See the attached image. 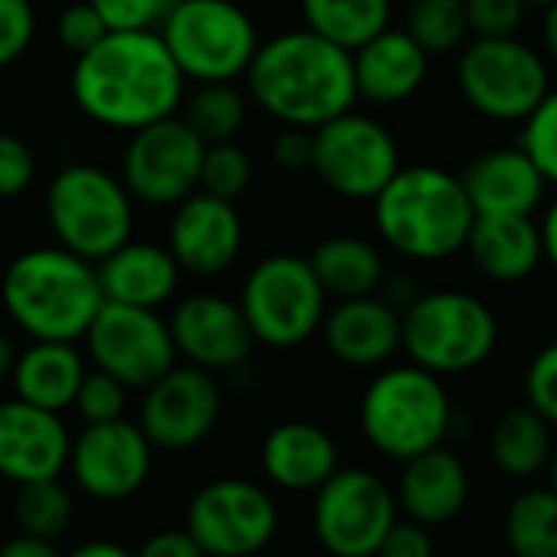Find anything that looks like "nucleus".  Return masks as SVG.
<instances>
[{
  "mask_svg": "<svg viewBox=\"0 0 557 557\" xmlns=\"http://www.w3.org/2000/svg\"><path fill=\"white\" fill-rule=\"evenodd\" d=\"M186 85L160 33H108L75 55L69 75L75 108L91 124L121 134L180 114Z\"/></svg>",
  "mask_w": 557,
  "mask_h": 557,
  "instance_id": "1",
  "label": "nucleus"
},
{
  "mask_svg": "<svg viewBox=\"0 0 557 557\" xmlns=\"http://www.w3.org/2000/svg\"><path fill=\"white\" fill-rule=\"evenodd\" d=\"M245 91L281 127L307 131H317L359 101L352 52L307 26L261 39L245 72Z\"/></svg>",
  "mask_w": 557,
  "mask_h": 557,
  "instance_id": "2",
  "label": "nucleus"
},
{
  "mask_svg": "<svg viewBox=\"0 0 557 557\" xmlns=\"http://www.w3.org/2000/svg\"><path fill=\"white\" fill-rule=\"evenodd\" d=\"M0 307L26 339L82 343L104 307L98 264L62 245L26 248L0 274Z\"/></svg>",
  "mask_w": 557,
  "mask_h": 557,
  "instance_id": "3",
  "label": "nucleus"
},
{
  "mask_svg": "<svg viewBox=\"0 0 557 557\" xmlns=\"http://www.w3.org/2000/svg\"><path fill=\"white\" fill-rule=\"evenodd\" d=\"M379 238L408 261H447L463 251L473 206L457 173L431 163L401 166L372 199Z\"/></svg>",
  "mask_w": 557,
  "mask_h": 557,
  "instance_id": "4",
  "label": "nucleus"
},
{
  "mask_svg": "<svg viewBox=\"0 0 557 557\" xmlns=\"http://www.w3.org/2000/svg\"><path fill=\"white\" fill-rule=\"evenodd\" d=\"M450 428L454 401L444 379L414 362L382 366L359 398V431L392 463H408L441 447Z\"/></svg>",
  "mask_w": 557,
  "mask_h": 557,
  "instance_id": "5",
  "label": "nucleus"
},
{
  "mask_svg": "<svg viewBox=\"0 0 557 557\" xmlns=\"http://www.w3.org/2000/svg\"><path fill=\"white\" fill-rule=\"evenodd\" d=\"M46 222L55 245L98 264L134 238L137 202L117 173L78 160L52 173L42 196Z\"/></svg>",
  "mask_w": 557,
  "mask_h": 557,
  "instance_id": "6",
  "label": "nucleus"
},
{
  "mask_svg": "<svg viewBox=\"0 0 557 557\" xmlns=\"http://www.w3.org/2000/svg\"><path fill=\"white\" fill-rule=\"evenodd\" d=\"M496 346L499 320L470 290H424L401 313V352L441 379L486 366Z\"/></svg>",
  "mask_w": 557,
  "mask_h": 557,
  "instance_id": "7",
  "label": "nucleus"
},
{
  "mask_svg": "<svg viewBox=\"0 0 557 557\" xmlns=\"http://www.w3.org/2000/svg\"><path fill=\"white\" fill-rule=\"evenodd\" d=\"M457 88L480 117L522 124L552 91V65L519 36H473L457 52Z\"/></svg>",
  "mask_w": 557,
  "mask_h": 557,
  "instance_id": "8",
  "label": "nucleus"
},
{
  "mask_svg": "<svg viewBox=\"0 0 557 557\" xmlns=\"http://www.w3.org/2000/svg\"><path fill=\"white\" fill-rule=\"evenodd\" d=\"M160 39L193 85L245 78L261 46L258 23L238 0H180Z\"/></svg>",
  "mask_w": 557,
  "mask_h": 557,
  "instance_id": "9",
  "label": "nucleus"
},
{
  "mask_svg": "<svg viewBox=\"0 0 557 557\" xmlns=\"http://www.w3.org/2000/svg\"><path fill=\"white\" fill-rule=\"evenodd\" d=\"M238 307L258 346L297 349L320 333L330 297L304 255L277 251L245 274Z\"/></svg>",
  "mask_w": 557,
  "mask_h": 557,
  "instance_id": "10",
  "label": "nucleus"
},
{
  "mask_svg": "<svg viewBox=\"0 0 557 557\" xmlns=\"http://www.w3.org/2000/svg\"><path fill=\"white\" fill-rule=\"evenodd\" d=\"M310 170L330 193L372 202L401 170V150L379 117L349 108L313 131Z\"/></svg>",
  "mask_w": 557,
  "mask_h": 557,
  "instance_id": "11",
  "label": "nucleus"
},
{
  "mask_svg": "<svg viewBox=\"0 0 557 557\" xmlns=\"http://www.w3.org/2000/svg\"><path fill=\"white\" fill-rule=\"evenodd\" d=\"M183 529L206 557H258L277 539L281 509L268 486L222 476L193 493Z\"/></svg>",
  "mask_w": 557,
  "mask_h": 557,
  "instance_id": "12",
  "label": "nucleus"
},
{
  "mask_svg": "<svg viewBox=\"0 0 557 557\" xmlns=\"http://www.w3.org/2000/svg\"><path fill=\"white\" fill-rule=\"evenodd\" d=\"M395 490L366 467H339L317 493L310 529L330 557L375 555L398 522Z\"/></svg>",
  "mask_w": 557,
  "mask_h": 557,
  "instance_id": "13",
  "label": "nucleus"
},
{
  "mask_svg": "<svg viewBox=\"0 0 557 557\" xmlns=\"http://www.w3.org/2000/svg\"><path fill=\"white\" fill-rule=\"evenodd\" d=\"M202 157V137L180 114H173L127 134L117 176L137 206L173 209L199 189Z\"/></svg>",
  "mask_w": 557,
  "mask_h": 557,
  "instance_id": "14",
  "label": "nucleus"
},
{
  "mask_svg": "<svg viewBox=\"0 0 557 557\" xmlns=\"http://www.w3.org/2000/svg\"><path fill=\"white\" fill-rule=\"evenodd\" d=\"M82 343L91 369L108 372L131 392L150 388L180 359L170 320L160 317V310L124 307L111 300H104Z\"/></svg>",
  "mask_w": 557,
  "mask_h": 557,
  "instance_id": "15",
  "label": "nucleus"
},
{
  "mask_svg": "<svg viewBox=\"0 0 557 557\" xmlns=\"http://www.w3.org/2000/svg\"><path fill=\"white\" fill-rule=\"evenodd\" d=\"M157 447L147 441L137 421L117 418L104 424H85L72 437L69 476L95 503L134 499L153 473Z\"/></svg>",
  "mask_w": 557,
  "mask_h": 557,
  "instance_id": "16",
  "label": "nucleus"
},
{
  "mask_svg": "<svg viewBox=\"0 0 557 557\" xmlns=\"http://www.w3.org/2000/svg\"><path fill=\"white\" fill-rule=\"evenodd\" d=\"M222 405V385L212 372L176 362L163 379L144 388L137 424L157 450L183 454L212 437Z\"/></svg>",
  "mask_w": 557,
  "mask_h": 557,
  "instance_id": "17",
  "label": "nucleus"
},
{
  "mask_svg": "<svg viewBox=\"0 0 557 557\" xmlns=\"http://www.w3.org/2000/svg\"><path fill=\"white\" fill-rule=\"evenodd\" d=\"M166 320L176 343V356L186 366L206 369L212 375L242 369L258 346L238 300L222 294H189L173 307Z\"/></svg>",
  "mask_w": 557,
  "mask_h": 557,
  "instance_id": "18",
  "label": "nucleus"
},
{
  "mask_svg": "<svg viewBox=\"0 0 557 557\" xmlns=\"http://www.w3.org/2000/svg\"><path fill=\"white\" fill-rule=\"evenodd\" d=\"M166 248L193 277H219L242 258L245 222L235 202L196 189L170 212Z\"/></svg>",
  "mask_w": 557,
  "mask_h": 557,
  "instance_id": "19",
  "label": "nucleus"
},
{
  "mask_svg": "<svg viewBox=\"0 0 557 557\" xmlns=\"http://www.w3.org/2000/svg\"><path fill=\"white\" fill-rule=\"evenodd\" d=\"M69 450L72 434L62 414L20 398L0 401V480L13 486L59 480L69 467Z\"/></svg>",
  "mask_w": 557,
  "mask_h": 557,
  "instance_id": "20",
  "label": "nucleus"
},
{
  "mask_svg": "<svg viewBox=\"0 0 557 557\" xmlns=\"http://www.w3.org/2000/svg\"><path fill=\"white\" fill-rule=\"evenodd\" d=\"M326 352L349 369H382L401 352V313L379 294L336 300L320 326Z\"/></svg>",
  "mask_w": 557,
  "mask_h": 557,
  "instance_id": "21",
  "label": "nucleus"
},
{
  "mask_svg": "<svg viewBox=\"0 0 557 557\" xmlns=\"http://www.w3.org/2000/svg\"><path fill=\"white\" fill-rule=\"evenodd\" d=\"M460 183L476 215H535L548 193L545 176L519 144L476 153Z\"/></svg>",
  "mask_w": 557,
  "mask_h": 557,
  "instance_id": "22",
  "label": "nucleus"
},
{
  "mask_svg": "<svg viewBox=\"0 0 557 557\" xmlns=\"http://www.w3.org/2000/svg\"><path fill=\"white\" fill-rule=\"evenodd\" d=\"M392 490L405 519L421 522L428 529H444L467 512L470 470L457 450L441 444L401 463L398 483Z\"/></svg>",
  "mask_w": 557,
  "mask_h": 557,
  "instance_id": "23",
  "label": "nucleus"
},
{
  "mask_svg": "<svg viewBox=\"0 0 557 557\" xmlns=\"http://www.w3.org/2000/svg\"><path fill=\"white\" fill-rule=\"evenodd\" d=\"M431 72V55L401 29L388 26L352 52V75L359 101L395 108L411 101Z\"/></svg>",
  "mask_w": 557,
  "mask_h": 557,
  "instance_id": "24",
  "label": "nucleus"
},
{
  "mask_svg": "<svg viewBox=\"0 0 557 557\" xmlns=\"http://www.w3.org/2000/svg\"><path fill=\"white\" fill-rule=\"evenodd\" d=\"M264 480L281 493H317L343 463L333 434L313 421L274 424L258 450Z\"/></svg>",
  "mask_w": 557,
  "mask_h": 557,
  "instance_id": "25",
  "label": "nucleus"
},
{
  "mask_svg": "<svg viewBox=\"0 0 557 557\" xmlns=\"http://www.w3.org/2000/svg\"><path fill=\"white\" fill-rule=\"evenodd\" d=\"M98 281L111 304L160 310L180 294L183 268L166 245L131 238L98 261Z\"/></svg>",
  "mask_w": 557,
  "mask_h": 557,
  "instance_id": "26",
  "label": "nucleus"
},
{
  "mask_svg": "<svg viewBox=\"0 0 557 557\" xmlns=\"http://www.w3.org/2000/svg\"><path fill=\"white\" fill-rule=\"evenodd\" d=\"M463 251L473 268L496 284L529 281L545 264L535 215H476Z\"/></svg>",
  "mask_w": 557,
  "mask_h": 557,
  "instance_id": "27",
  "label": "nucleus"
},
{
  "mask_svg": "<svg viewBox=\"0 0 557 557\" xmlns=\"http://www.w3.org/2000/svg\"><path fill=\"white\" fill-rule=\"evenodd\" d=\"M85 375H88V359L78 349V343L29 339V346L16 352L10 388L13 398L62 414L75 405Z\"/></svg>",
  "mask_w": 557,
  "mask_h": 557,
  "instance_id": "28",
  "label": "nucleus"
},
{
  "mask_svg": "<svg viewBox=\"0 0 557 557\" xmlns=\"http://www.w3.org/2000/svg\"><path fill=\"white\" fill-rule=\"evenodd\" d=\"M307 261L333 300L379 294L382 281L388 277L379 245L362 235H330L307 255Z\"/></svg>",
  "mask_w": 557,
  "mask_h": 557,
  "instance_id": "29",
  "label": "nucleus"
},
{
  "mask_svg": "<svg viewBox=\"0 0 557 557\" xmlns=\"http://www.w3.org/2000/svg\"><path fill=\"white\" fill-rule=\"evenodd\" d=\"M555 428L529 405L509 408L490 431V460L509 480H532L548 470Z\"/></svg>",
  "mask_w": 557,
  "mask_h": 557,
  "instance_id": "30",
  "label": "nucleus"
},
{
  "mask_svg": "<svg viewBox=\"0 0 557 557\" xmlns=\"http://www.w3.org/2000/svg\"><path fill=\"white\" fill-rule=\"evenodd\" d=\"M392 13V0H300L304 26L346 52H356L362 42L388 29Z\"/></svg>",
  "mask_w": 557,
  "mask_h": 557,
  "instance_id": "31",
  "label": "nucleus"
},
{
  "mask_svg": "<svg viewBox=\"0 0 557 557\" xmlns=\"http://www.w3.org/2000/svg\"><path fill=\"white\" fill-rule=\"evenodd\" d=\"M248 108H251V98L245 88H238L235 82H209V85H196L193 91H186L180 117L209 147V144L238 140V134L248 124Z\"/></svg>",
  "mask_w": 557,
  "mask_h": 557,
  "instance_id": "32",
  "label": "nucleus"
},
{
  "mask_svg": "<svg viewBox=\"0 0 557 557\" xmlns=\"http://www.w3.org/2000/svg\"><path fill=\"white\" fill-rule=\"evenodd\" d=\"M503 539L512 557H557V493L552 486H529L503 519Z\"/></svg>",
  "mask_w": 557,
  "mask_h": 557,
  "instance_id": "33",
  "label": "nucleus"
},
{
  "mask_svg": "<svg viewBox=\"0 0 557 557\" xmlns=\"http://www.w3.org/2000/svg\"><path fill=\"white\" fill-rule=\"evenodd\" d=\"M10 509L23 535L46 539V542H59L75 522V499L59 480L16 486Z\"/></svg>",
  "mask_w": 557,
  "mask_h": 557,
  "instance_id": "34",
  "label": "nucleus"
},
{
  "mask_svg": "<svg viewBox=\"0 0 557 557\" xmlns=\"http://www.w3.org/2000/svg\"><path fill=\"white\" fill-rule=\"evenodd\" d=\"M431 59L460 52L473 33L463 0H411L401 26Z\"/></svg>",
  "mask_w": 557,
  "mask_h": 557,
  "instance_id": "35",
  "label": "nucleus"
},
{
  "mask_svg": "<svg viewBox=\"0 0 557 557\" xmlns=\"http://www.w3.org/2000/svg\"><path fill=\"white\" fill-rule=\"evenodd\" d=\"M255 176V163L251 153L238 144V140H225V144H209L206 157H202V176H199V189L219 199L235 202Z\"/></svg>",
  "mask_w": 557,
  "mask_h": 557,
  "instance_id": "36",
  "label": "nucleus"
},
{
  "mask_svg": "<svg viewBox=\"0 0 557 557\" xmlns=\"http://www.w3.org/2000/svg\"><path fill=\"white\" fill-rule=\"evenodd\" d=\"M519 147L532 157L548 186H557V88H552L542 104L522 121Z\"/></svg>",
  "mask_w": 557,
  "mask_h": 557,
  "instance_id": "37",
  "label": "nucleus"
},
{
  "mask_svg": "<svg viewBox=\"0 0 557 557\" xmlns=\"http://www.w3.org/2000/svg\"><path fill=\"white\" fill-rule=\"evenodd\" d=\"M108 33H160L180 0H88Z\"/></svg>",
  "mask_w": 557,
  "mask_h": 557,
  "instance_id": "38",
  "label": "nucleus"
},
{
  "mask_svg": "<svg viewBox=\"0 0 557 557\" xmlns=\"http://www.w3.org/2000/svg\"><path fill=\"white\" fill-rule=\"evenodd\" d=\"M127 395L131 388H124L117 379H111L108 372L88 369L78 395H75V411L85 424H104V421H117L127 411Z\"/></svg>",
  "mask_w": 557,
  "mask_h": 557,
  "instance_id": "39",
  "label": "nucleus"
},
{
  "mask_svg": "<svg viewBox=\"0 0 557 557\" xmlns=\"http://www.w3.org/2000/svg\"><path fill=\"white\" fill-rule=\"evenodd\" d=\"M522 392H525V405L539 411L552 428H557V339L532 356L522 379Z\"/></svg>",
  "mask_w": 557,
  "mask_h": 557,
  "instance_id": "40",
  "label": "nucleus"
},
{
  "mask_svg": "<svg viewBox=\"0 0 557 557\" xmlns=\"http://www.w3.org/2000/svg\"><path fill=\"white\" fill-rule=\"evenodd\" d=\"M36 173L39 163L33 147L16 134L0 131V202L20 199L36 183Z\"/></svg>",
  "mask_w": 557,
  "mask_h": 557,
  "instance_id": "41",
  "label": "nucleus"
},
{
  "mask_svg": "<svg viewBox=\"0 0 557 557\" xmlns=\"http://www.w3.org/2000/svg\"><path fill=\"white\" fill-rule=\"evenodd\" d=\"M33 0H0V69L20 62L36 39Z\"/></svg>",
  "mask_w": 557,
  "mask_h": 557,
  "instance_id": "42",
  "label": "nucleus"
},
{
  "mask_svg": "<svg viewBox=\"0 0 557 557\" xmlns=\"http://www.w3.org/2000/svg\"><path fill=\"white\" fill-rule=\"evenodd\" d=\"M55 36H59V46L75 59V55L88 52L91 46H98L108 36V26H104V20L98 16V10L88 0H78V3H69L59 13Z\"/></svg>",
  "mask_w": 557,
  "mask_h": 557,
  "instance_id": "43",
  "label": "nucleus"
},
{
  "mask_svg": "<svg viewBox=\"0 0 557 557\" xmlns=\"http://www.w3.org/2000/svg\"><path fill=\"white\" fill-rule=\"evenodd\" d=\"M473 36H519L529 7L525 0H463Z\"/></svg>",
  "mask_w": 557,
  "mask_h": 557,
  "instance_id": "44",
  "label": "nucleus"
},
{
  "mask_svg": "<svg viewBox=\"0 0 557 557\" xmlns=\"http://www.w3.org/2000/svg\"><path fill=\"white\" fill-rule=\"evenodd\" d=\"M375 557H437L434 545V529L411 522L405 516H398V522L388 529V535L382 539Z\"/></svg>",
  "mask_w": 557,
  "mask_h": 557,
  "instance_id": "45",
  "label": "nucleus"
},
{
  "mask_svg": "<svg viewBox=\"0 0 557 557\" xmlns=\"http://www.w3.org/2000/svg\"><path fill=\"white\" fill-rule=\"evenodd\" d=\"M271 160L281 170H310L313 163V131L307 127H281L271 140Z\"/></svg>",
  "mask_w": 557,
  "mask_h": 557,
  "instance_id": "46",
  "label": "nucleus"
},
{
  "mask_svg": "<svg viewBox=\"0 0 557 557\" xmlns=\"http://www.w3.org/2000/svg\"><path fill=\"white\" fill-rule=\"evenodd\" d=\"M134 557H206V552L186 529H163L147 535Z\"/></svg>",
  "mask_w": 557,
  "mask_h": 557,
  "instance_id": "47",
  "label": "nucleus"
},
{
  "mask_svg": "<svg viewBox=\"0 0 557 557\" xmlns=\"http://www.w3.org/2000/svg\"><path fill=\"white\" fill-rule=\"evenodd\" d=\"M421 294H424V290L418 287V281H414V277H405V274H392V277H385L382 287H379V297H382L385 304H392L398 313H405Z\"/></svg>",
  "mask_w": 557,
  "mask_h": 557,
  "instance_id": "48",
  "label": "nucleus"
},
{
  "mask_svg": "<svg viewBox=\"0 0 557 557\" xmlns=\"http://www.w3.org/2000/svg\"><path fill=\"white\" fill-rule=\"evenodd\" d=\"M0 557H62L55 548V542L46 539H33V535H13L7 542H0Z\"/></svg>",
  "mask_w": 557,
  "mask_h": 557,
  "instance_id": "49",
  "label": "nucleus"
},
{
  "mask_svg": "<svg viewBox=\"0 0 557 557\" xmlns=\"http://www.w3.org/2000/svg\"><path fill=\"white\" fill-rule=\"evenodd\" d=\"M539 232H542V251H545V264H552L557 271V196L542 209V222H539Z\"/></svg>",
  "mask_w": 557,
  "mask_h": 557,
  "instance_id": "50",
  "label": "nucleus"
},
{
  "mask_svg": "<svg viewBox=\"0 0 557 557\" xmlns=\"http://www.w3.org/2000/svg\"><path fill=\"white\" fill-rule=\"evenodd\" d=\"M62 557H134V552L117 545V542H111V539H91V542L75 545L69 555Z\"/></svg>",
  "mask_w": 557,
  "mask_h": 557,
  "instance_id": "51",
  "label": "nucleus"
},
{
  "mask_svg": "<svg viewBox=\"0 0 557 557\" xmlns=\"http://www.w3.org/2000/svg\"><path fill=\"white\" fill-rule=\"evenodd\" d=\"M542 55L557 69V0L542 13Z\"/></svg>",
  "mask_w": 557,
  "mask_h": 557,
  "instance_id": "52",
  "label": "nucleus"
},
{
  "mask_svg": "<svg viewBox=\"0 0 557 557\" xmlns=\"http://www.w3.org/2000/svg\"><path fill=\"white\" fill-rule=\"evenodd\" d=\"M16 346L10 343V336L0 330V382H10V372H13V362H16Z\"/></svg>",
  "mask_w": 557,
  "mask_h": 557,
  "instance_id": "53",
  "label": "nucleus"
},
{
  "mask_svg": "<svg viewBox=\"0 0 557 557\" xmlns=\"http://www.w3.org/2000/svg\"><path fill=\"white\" fill-rule=\"evenodd\" d=\"M548 486L557 493V437H555V450H552V460H548Z\"/></svg>",
  "mask_w": 557,
  "mask_h": 557,
  "instance_id": "54",
  "label": "nucleus"
},
{
  "mask_svg": "<svg viewBox=\"0 0 557 557\" xmlns=\"http://www.w3.org/2000/svg\"><path fill=\"white\" fill-rule=\"evenodd\" d=\"M552 3H555V0H525V7H529V10H539V13H545Z\"/></svg>",
  "mask_w": 557,
  "mask_h": 557,
  "instance_id": "55",
  "label": "nucleus"
},
{
  "mask_svg": "<svg viewBox=\"0 0 557 557\" xmlns=\"http://www.w3.org/2000/svg\"><path fill=\"white\" fill-rule=\"evenodd\" d=\"M346 557H375V555H346Z\"/></svg>",
  "mask_w": 557,
  "mask_h": 557,
  "instance_id": "56",
  "label": "nucleus"
}]
</instances>
